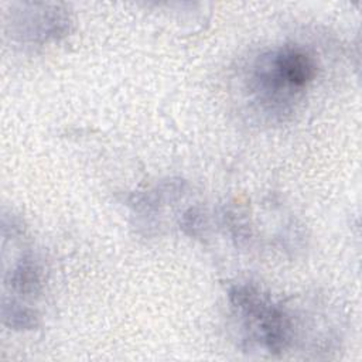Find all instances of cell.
<instances>
[{"instance_id": "obj_1", "label": "cell", "mask_w": 362, "mask_h": 362, "mask_svg": "<svg viewBox=\"0 0 362 362\" xmlns=\"http://www.w3.org/2000/svg\"><path fill=\"white\" fill-rule=\"evenodd\" d=\"M276 69L277 76L293 86L305 85L313 79L315 72L313 59L296 49L281 52L276 59Z\"/></svg>"}]
</instances>
